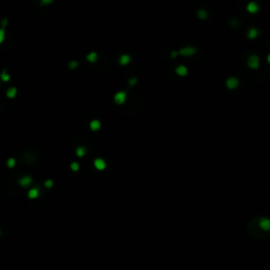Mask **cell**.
Instances as JSON below:
<instances>
[{
  "label": "cell",
  "mask_w": 270,
  "mask_h": 270,
  "mask_svg": "<svg viewBox=\"0 0 270 270\" xmlns=\"http://www.w3.org/2000/svg\"><path fill=\"white\" fill-rule=\"evenodd\" d=\"M248 67L251 69H257L260 67V58L259 56L257 55H251L249 58H248Z\"/></svg>",
  "instance_id": "1"
},
{
  "label": "cell",
  "mask_w": 270,
  "mask_h": 270,
  "mask_svg": "<svg viewBox=\"0 0 270 270\" xmlns=\"http://www.w3.org/2000/svg\"><path fill=\"white\" fill-rule=\"evenodd\" d=\"M196 50L193 48V46H185L182 48V50L178 51V54L182 56H186V57H190V56H193L195 54Z\"/></svg>",
  "instance_id": "2"
},
{
  "label": "cell",
  "mask_w": 270,
  "mask_h": 270,
  "mask_svg": "<svg viewBox=\"0 0 270 270\" xmlns=\"http://www.w3.org/2000/svg\"><path fill=\"white\" fill-rule=\"evenodd\" d=\"M126 99H127V94L124 91L117 92L116 94L114 95V101H115V104H123L126 101Z\"/></svg>",
  "instance_id": "3"
},
{
  "label": "cell",
  "mask_w": 270,
  "mask_h": 270,
  "mask_svg": "<svg viewBox=\"0 0 270 270\" xmlns=\"http://www.w3.org/2000/svg\"><path fill=\"white\" fill-rule=\"evenodd\" d=\"M259 226L262 230L264 231H270V218L268 217H262L259 221Z\"/></svg>",
  "instance_id": "4"
},
{
  "label": "cell",
  "mask_w": 270,
  "mask_h": 270,
  "mask_svg": "<svg viewBox=\"0 0 270 270\" xmlns=\"http://www.w3.org/2000/svg\"><path fill=\"white\" fill-rule=\"evenodd\" d=\"M226 86H227L228 89L233 90V89H235L238 86V79L236 77H229L226 80Z\"/></svg>",
  "instance_id": "5"
},
{
  "label": "cell",
  "mask_w": 270,
  "mask_h": 270,
  "mask_svg": "<svg viewBox=\"0 0 270 270\" xmlns=\"http://www.w3.org/2000/svg\"><path fill=\"white\" fill-rule=\"evenodd\" d=\"M259 10H260V7H259V4L257 3V2H254V1H251V2H249L247 5V11L249 12L250 14H255L259 12Z\"/></svg>",
  "instance_id": "6"
},
{
  "label": "cell",
  "mask_w": 270,
  "mask_h": 270,
  "mask_svg": "<svg viewBox=\"0 0 270 270\" xmlns=\"http://www.w3.org/2000/svg\"><path fill=\"white\" fill-rule=\"evenodd\" d=\"M106 162H104V160H101V158H96V160H94V167L96 168L97 170H104L106 169Z\"/></svg>",
  "instance_id": "7"
},
{
  "label": "cell",
  "mask_w": 270,
  "mask_h": 270,
  "mask_svg": "<svg viewBox=\"0 0 270 270\" xmlns=\"http://www.w3.org/2000/svg\"><path fill=\"white\" fill-rule=\"evenodd\" d=\"M130 61H131V57H130V55H128V54L121 55V57H119V59H118V62H119L121 65H127L130 63Z\"/></svg>",
  "instance_id": "8"
},
{
  "label": "cell",
  "mask_w": 270,
  "mask_h": 270,
  "mask_svg": "<svg viewBox=\"0 0 270 270\" xmlns=\"http://www.w3.org/2000/svg\"><path fill=\"white\" fill-rule=\"evenodd\" d=\"M247 36L249 39H255L257 36H259V31H257L255 28H251V29L248 30Z\"/></svg>",
  "instance_id": "9"
},
{
  "label": "cell",
  "mask_w": 270,
  "mask_h": 270,
  "mask_svg": "<svg viewBox=\"0 0 270 270\" xmlns=\"http://www.w3.org/2000/svg\"><path fill=\"white\" fill-rule=\"evenodd\" d=\"M176 74L179 75V76H186L188 74V69L186 68L185 65H178L177 68L175 69Z\"/></svg>",
  "instance_id": "10"
},
{
  "label": "cell",
  "mask_w": 270,
  "mask_h": 270,
  "mask_svg": "<svg viewBox=\"0 0 270 270\" xmlns=\"http://www.w3.org/2000/svg\"><path fill=\"white\" fill-rule=\"evenodd\" d=\"M87 60H88L89 62H91V63H94V62H96L98 60L97 53H95V52L89 53L88 55H87Z\"/></svg>",
  "instance_id": "11"
},
{
  "label": "cell",
  "mask_w": 270,
  "mask_h": 270,
  "mask_svg": "<svg viewBox=\"0 0 270 270\" xmlns=\"http://www.w3.org/2000/svg\"><path fill=\"white\" fill-rule=\"evenodd\" d=\"M100 127H101L100 121H97V119H94V121H92L90 123V128H91L92 131H98L100 129Z\"/></svg>",
  "instance_id": "12"
},
{
  "label": "cell",
  "mask_w": 270,
  "mask_h": 270,
  "mask_svg": "<svg viewBox=\"0 0 270 270\" xmlns=\"http://www.w3.org/2000/svg\"><path fill=\"white\" fill-rule=\"evenodd\" d=\"M31 182H32V178L30 176H24V177L19 179V184L22 187H28V186H30Z\"/></svg>",
  "instance_id": "13"
},
{
  "label": "cell",
  "mask_w": 270,
  "mask_h": 270,
  "mask_svg": "<svg viewBox=\"0 0 270 270\" xmlns=\"http://www.w3.org/2000/svg\"><path fill=\"white\" fill-rule=\"evenodd\" d=\"M16 95H17V89L15 88V87H12V88H10L7 91V98H10V99L15 98Z\"/></svg>",
  "instance_id": "14"
},
{
  "label": "cell",
  "mask_w": 270,
  "mask_h": 270,
  "mask_svg": "<svg viewBox=\"0 0 270 270\" xmlns=\"http://www.w3.org/2000/svg\"><path fill=\"white\" fill-rule=\"evenodd\" d=\"M28 196H29L30 199H37L38 196H39V190L38 189H31L29 191V193H28Z\"/></svg>",
  "instance_id": "15"
},
{
  "label": "cell",
  "mask_w": 270,
  "mask_h": 270,
  "mask_svg": "<svg viewBox=\"0 0 270 270\" xmlns=\"http://www.w3.org/2000/svg\"><path fill=\"white\" fill-rule=\"evenodd\" d=\"M86 153H87V149H86L85 147H78V148L76 149V154H77V156H79V157L85 156Z\"/></svg>",
  "instance_id": "16"
},
{
  "label": "cell",
  "mask_w": 270,
  "mask_h": 270,
  "mask_svg": "<svg viewBox=\"0 0 270 270\" xmlns=\"http://www.w3.org/2000/svg\"><path fill=\"white\" fill-rule=\"evenodd\" d=\"M0 78H1V80H2V81H10L11 75L7 74V71H3L2 73H1V75H0Z\"/></svg>",
  "instance_id": "17"
},
{
  "label": "cell",
  "mask_w": 270,
  "mask_h": 270,
  "mask_svg": "<svg viewBox=\"0 0 270 270\" xmlns=\"http://www.w3.org/2000/svg\"><path fill=\"white\" fill-rule=\"evenodd\" d=\"M4 39H5V30L3 28L0 29V44L3 42Z\"/></svg>",
  "instance_id": "18"
},
{
  "label": "cell",
  "mask_w": 270,
  "mask_h": 270,
  "mask_svg": "<svg viewBox=\"0 0 270 270\" xmlns=\"http://www.w3.org/2000/svg\"><path fill=\"white\" fill-rule=\"evenodd\" d=\"M197 15H199V17L201 18V19H205L206 17H207V12L206 11H204V10H201V11H199V13H197Z\"/></svg>",
  "instance_id": "19"
},
{
  "label": "cell",
  "mask_w": 270,
  "mask_h": 270,
  "mask_svg": "<svg viewBox=\"0 0 270 270\" xmlns=\"http://www.w3.org/2000/svg\"><path fill=\"white\" fill-rule=\"evenodd\" d=\"M15 164H16V160H14V158H9V160H7V167L9 168H13L14 166H15Z\"/></svg>",
  "instance_id": "20"
},
{
  "label": "cell",
  "mask_w": 270,
  "mask_h": 270,
  "mask_svg": "<svg viewBox=\"0 0 270 270\" xmlns=\"http://www.w3.org/2000/svg\"><path fill=\"white\" fill-rule=\"evenodd\" d=\"M77 67H78V62L75 61V60H73V61H71L70 63H69V68L72 69V70L75 69V68H77Z\"/></svg>",
  "instance_id": "21"
},
{
  "label": "cell",
  "mask_w": 270,
  "mask_h": 270,
  "mask_svg": "<svg viewBox=\"0 0 270 270\" xmlns=\"http://www.w3.org/2000/svg\"><path fill=\"white\" fill-rule=\"evenodd\" d=\"M71 169L73 170V171H78V170H79L78 163H72L71 164Z\"/></svg>",
  "instance_id": "22"
},
{
  "label": "cell",
  "mask_w": 270,
  "mask_h": 270,
  "mask_svg": "<svg viewBox=\"0 0 270 270\" xmlns=\"http://www.w3.org/2000/svg\"><path fill=\"white\" fill-rule=\"evenodd\" d=\"M40 2L42 5H49L53 2V0H40Z\"/></svg>",
  "instance_id": "23"
},
{
  "label": "cell",
  "mask_w": 270,
  "mask_h": 270,
  "mask_svg": "<svg viewBox=\"0 0 270 270\" xmlns=\"http://www.w3.org/2000/svg\"><path fill=\"white\" fill-rule=\"evenodd\" d=\"M44 185H46V188H52L53 186V182L51 180V179H48V180H46V182H44Z\"/></svg>",
  "instance_id": "24"
},
{
  "label": "cell",
  "mask_w": 270,
  "mask_h": 270,
  "mask_svg": "<svg viewBox=\"0 0 270 270\" xmlns=\"http://www.w3.org/2000/svg\"><path fill=\"white\" fill-rule=\"evenodd\" d=\"M136 82H137L136 78H131L130 80H129V86H134Z\"/></svg>",
  "instance_id": "25"
},
{
  "label": "cell",
  "mask_w": 270,
  "mask_h": 270,
  "mask_svg": "<svg viewBox=\"0 0 270 270\" xmlns=\"http://www.w3.org/2000/svg\"><path fill=\"white\" fill-rule=\"evenodd\" d=\"M7 18H4V19L1 20V26H2V28H3V29L5 28V26H7Z\"/></svg>",
  "instance_id": "26"
},
{
  "label": "cell",
  "mask_w": 270,
  "mask_h": 270,
  "mask_svg": "<svg viewBox=\"0 0 270 270\" xmlns=\"http://www.w3.org/2000/svg\"><path fill=\"white\" fill-rule=\"evenodd\" d=\"M177 54H178V52H175V51H174V52L171 53V56H172L173 58H174V57H176V56H177Z\"/></svg>",
  "instance_id": "27"
},
{
  "label": "cell",
  "mask_w": 270,
  "mask_h": 270,
  "mask_svg": "<svg viewBox=\"0 0 270 270\" xmlns=\"http://www.w3.org/2000/svg\"><path fill=\"white\" fill-rule=\"evenodd\" d=\"M267 61H268V62L270 63V53L268 54V56H267Z\"/></svg>",
  "instance_id": "28"
}]
</instances>
